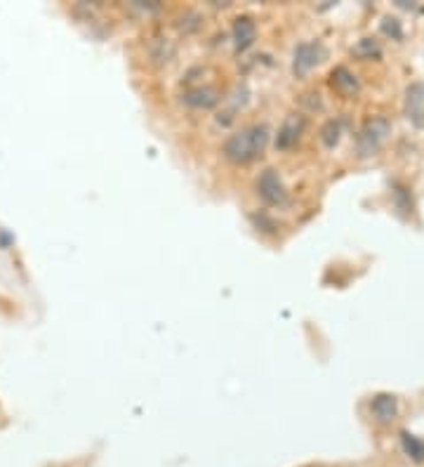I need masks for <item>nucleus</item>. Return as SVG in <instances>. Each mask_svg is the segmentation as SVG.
<instances>
[{"instance_id": "obj_5", "label": "nucleus", "mask_w": 424, "mask_h": 467, "mask_svg": "<svg viewBox=\"0 0 424 467\" xmlns=\"http://www.w3.org/2000/svg\"><path fill=\"white\" fill-rule=\"evenodd\" d=\"M306 121L302 113H290V116H285V121L281 123L279 133H276V149L281 152H288L302 140V133H305Z\"/></svg>"}, {"instance_id": "obj_12", "label": "nucleus", "mask_w": 424, "mask_h": 467, "mask_svg": "<svg viewBox=\"0 0 424 467\" xmlns=\"http://www.w3.org/2000/svg\"><path fill=\"white\" fill-rule=\"evenodd\" d=\"M354 55L366 57V59H370V57H377L380 55V45H377L373 38H363V41L354 48Z\"/></svg>"}, {"instance_id": "obj_11", "label": "nucleus", "mask_w": 424, "mask_h": 467, "mask_svg": "<svg viewBox=\"0 0 424 467\" xmlns=\"http://www.w3.org/2000/svg\"><path fill=\"white\" fill-rule=\"evenodd\" d=\"M342 128H344L342 119H330L326 123V126L320 128V142H323V144H326L328 149H333L335 144L340 142Z\"/></svg>"}, {"instance_id": "obj_13", "label": "nucleus", "mask_w": 424, "mask_h": 467, "mask_svg": "<svg viewBox=\"0 0 424 467\" xmlns=\"http://www.w3.org/2000/svg\"><path fill=\"white\" fill-rule=\"evenodd\" d=\"M404 447H405V454H411L415 461H422L424 458L422 441H418L415 437H411V434H405V432H404Z\"/></svg>"}, {"instance_id": "obj_4", "label": "nucleus", "mask_w": 424, "mask_h": 467, "mask_svg": "<svg viewBox=\"0 0 424 467\" xmlns=\"http://www.w3.org/2000/svg\"><path fill=\"white\" fill-rule=\"evenodd\" d=\"M323 57H326V50H323L320 43H299L297 48H295V57H292V71H295V76H306Z\"/></svg>"}, {"instance_id": "obj_1", "label": "nucleus", "mask_w": 424, "mask_h": 467, "mask_svg": "<svg viewBox=\"0 0 424 467\" xmlns=\"http://www.w3.org/2000/svg\"><path fill=\"white\" fill-rule=\"evenodd\" d=\"M266 147H269V128L265 123H252L224 140L222 154L236 166H248L265 154Z\"/></svg>"}, {"instance_id": "obj_2", "label": "nucleus", "mask_w": 424, "mask_h": 467, "mask_svg": "<svg viewBox=\"0 0 424 467\" xmlns=\"http://www.w3.org/2000/svg\"><path fill=\"white\" fill-rule=\"evenodd\" d=\"M391 133V121L387 116H375L368 119L361 126V130L356 133V152L358 156H373L377 149L382 147V142L389 137Z\"/></svg>"}, {"instance_id": "obj_3", "label": "nucleus", "mask_w": 424, "mask_h": 467, "mask_svg": "<svg viewBox=\"0 0 424 467\" xmlns=\"http://www.w3.org/2000/svg\"><path fill=\"white\" fill-rule=\"evenodd\" d=\"M258 196L266 206H274V208H281L288 203V189L281 180L279 170H274V167L262 170V175L258 177Z\"/></svg>"}, {"instance_id": "obj_7", "label": "nucleus", "mask_w": 424, "mask_h": 467, "mask_svg": "<svg viewBox=\"0 0 424 467\" xmlns=\"http://www.w3.org/2000/svg\"><path fill=\"white\" fill-rule=\"evenodd\" d=\"M370 413H373V418H375L377 423L389 425L398 416V399L394 397V394H387V392L375 394L373 401H370Z\"/></svg>"}, {"instance_id": "obj_8", "label": "nucleus", "mask_w": 424, "mask_h": 467, "mask_svg": "<svg viewBox=\"0 0 424 467\" xmlns=\"http://www.w3.org/2000/svg\"><path fill=\"white\" fill-rule=\"evenodd\" d=\"M405 113L412 126H424V83H412L405 90Z\"/></svg>"}, {"instance_id": "obj_10", "label": "nucleus", "mask_w": 424, "mask_h": 467, "mask_svg": "<svg viewBox=\"0 0 424 467\" xmlns=\"http://www.w3.org/2000/svg\"><path fill=\"white\" fill-rule=\"evenodd\" d=\"M330 81H333L335 90L347 95V97H354L356 92H358V78H356L347 66H337V69L333 71Z\"/></svg>"}, {"instance_id": "obj_6", "label": "nucleus", "mask_w": 424, "mask_h": 467, "mask_svg": "<svg viewBox=\"0 0 424 467\" xmlns=\"http://www.w3.org/2000/svg\"><path fill=\"white\" fill-rule=\"evenodd\" d=\"M181 102L191 106V109H212V106L222 102V92L212 88V85H196V88H189L181 95Z\"/></svg>"}, {"instance_id": "obj_14", "label": "nucleus", "mask_w": 424, "mask_h": 467, "mask_svg": "<svg viewBox=\"0 0 424 467\" xmlns=\"http://www.w3.org/2000/svg\"><path fill=\"white\" fill-rule=\"evenodd\" d=\"M384 31L401 38V24H398V19H389V17H387V19H384Z\"/></svg>"}, {"instance_id": "obj_9", "label": "nucleus", "mask_w": 424, "mask_h": 467, "mask_svg": "<svg viewBox=\"0 0 424 467\" xmlns=\"http://www.w3.org/2000/svg\"><path fill=\"white\" fill-rule=\"evenodd\" d=\"M231 35H234V43H236L238 50H248L258 38V24H255L251 14H241V17L234 19Z\"/></svg>"}]
</instances>
